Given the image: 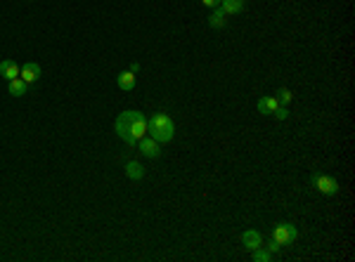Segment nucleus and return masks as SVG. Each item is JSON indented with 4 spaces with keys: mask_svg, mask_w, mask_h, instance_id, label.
I'll list each match as a JSON object with an SVG mask.
<instances>
[{
    "mask_svg": "<svg viewBox=\"0 0 355 262\" xmlns=\"http://www.w3.org/2000/svg\"><path fill=\"white\" fill-rule=\"evenodd\" d=\"M275 118H277V121H287V116H289V111H287V107H282V104H279L277 109H275Z\"/></svg>",
    "mask_w": 355,
    "mask_h": 262,
    "instance_id": "obj_17",
    "label": "nucleus"
},
{
    "mask_svg": "<svg viewBox=\"0 0 355 262\" xmlns=\"http://www.w3.org/2000/svg\"><path fill=\"white\" fill-rule=\"evenodd\" d=\"M277 107H279L277 97H261V99H258V111L263 116H272Z\"/></svg>",
    "mask_w": 355,
    "mask_h": 262,
    "instance_id": "obj_10",
    "label": "nucleus"
},
{
    "mask_svg": "<svg viewBox=\"0 0 355 262\" xmlns=\"http://www.w3.org/2000/svg\"><path fill=\"white\" fill-rule=\"evenodd\" d=\"M313 185L317 187V192L327 194V196H334L341 187H339V182H336L334 177H329V175H313Z\"/></svg>",
    "mask_w": 355,
    "mask_h": 262,
    "instance_id": "obj_4",
    "label": "nucleus"
},
{
    "mask_svg": "<svg viewBox=\"0 0 355 262\" xmlns=\"http://www.w3.org/2000/svg\"><path fill=\"white\" fill-rule=\"evenodd\" d=\"M225 17L227 14L220 10V7H216V12L208 17V26H213V29H220V26H225Z\"/></svg>",
    "mask_w": 355,
    "mask_h": 262,
    "instance_id": "obj_14",
    "label": "nucleus"
},
{
    "mask_svg": "<svg viewBox=\"0 0 355 262\" xmlns=\"http://www.w3.org/2000/svg\"><path fill=\"white\" fill-rule=\"evenodd\" d=\"M130 71H133V73H137V71H140V64H137V62H133V64H130Z\"/></svg>",
    "mask_w": 355,
    "mask_h": 262,
    "instance_id": "obj_20",
    "label": "nucleus"
},
{
    "mask_svg": "<svg viewBox=\"0 0 355 262\" xmlns=\"http://www.w3.org/2000/svg\"><path fill=\"white\" fill-rule=\"evenodd\" d=\"M19 76L24 78L26 83H33V81H38V78H40V66L36 64V62H29V64L21 66Z\"/></svg>",
    "mask_w": 355,
    "mask_h": 262,
    "instance_id": "obj_8",
    "label": "nucleus"
},
{
    "mask_svg": "<svg viewBox=\"0 0 355 262\" xmlns=\"http://www.w3.org/2000/svg\"><path fill=\"white\" fill-rule=\"evenodd\" d=\"M270 257H272V253L268 248H261L258 246V248L253 250V262H268Z\"/></svg>",
    "mask_w": 355,
    "mask_h": 262,
    "instance_id": "obj_15",
    "label": "nucleus"
},
{
    "mask_svg": "<svg viewBox=\"0 0 355 262\" xmlns=\"http://www.w3.org/2000/svg\"><path fill=\"white\" fill-rule=\"evenodd\" d=\"M246 0H220V10L225 14H239L244 10Z\"/></svg>",
    "mask_w": 355,
    "mask_h": 262,
    "instance_id": "obj_11",
    "label": "nucleus"
},
{
    "mask_svg": "<svg viewBox=\"0 0 355 262\" xmlns=\"http://www.w3.org/2000/svg\"><path fill=\"white\" fill-rule=\"evenodd\" d=\"M206 7H220V0H201Z\"/></svg>",
    "mask_w": 355,
    "mask_h": 262,
    "instance_id": "obj_19",
    "label": "nucleus"
},
{
    "mask_svg": "<svg viewBox=\"0 0 355 262\" xmlns=\"http://www.w3.org/2000/svg\"><path fill=\"white\" fill-rule=\"evenodd\" d=\"M116 83H119V88H121V90L128 92V90L135 88V73H133V71H123V73H119Z\"/></svg>",
    "mask_w": 355,
    "mask_h": 262,
    "instance_id": "obj_12",
    "label": "nucleus"
},
{
    "mask_svg": "<svg viewBox=\"0 0 355 262\" xmlns=\"http://www.w3.org/2000/svg\"><path fill=\"white\" fill-rule=\"evenodd\" d=\"M7 90H10V95L12 97H21V95H26L29 83H26L21 76H17V78H12V81H7Z\"/></svg>",
    "mask_w": 355,
    "mask_h": 262,
    "instance_id": "obj_9",
    "label": "nucleus"
},
{
    "mask_svg": "<svg viewBox=\"0 0 355 262\" xmlns=\"http://www.w3.org/2000/svg\"><path fill=\"white\" fill-rule=\"evenodd\" d=\"M272 239H275L279 246H289V243H294L298 239V229L291 222H279V224H275V229H272Z\"/></svg>",
    "mask_w": 355,
    "mask_h": 262,
    "instance_id": "obj_3",
    "label": "nucleus"
},
{
    "mask_svg": "<svg viewBox=\"0 0 355 262\" xmlns=\"http://www.w3.org/2000/svg\"><path fill=\"white\" fill-rule=\"evenodd\" d=\"M147 135L152 140H156L159 144L171 142L175 135V125L171 121V116L166 114H154L152 118H147Z\"/></svg>",
    "mask_w": 355,
    "mask_h": 262,
    "instance_id": "obj_2",
    "label": "nucleus"
},
{
    "mask_svg": "<svg viewBox=\"0 0 355 262\" xmlns=\"http://www.w3.org/2000/svg\"><path fill=\"white\" fill-rule=\"evenodd\" d=\"M279 248H282V246H279V243L277 241H275V239H272V241L270 243H268V250H270V253H277V250Z\"/></svg>",
    "mask_w": 355,
    "mask_h": 262,
    "instance_id": "obj_18",
    "label": "nucleus"
},
{
    "mask_svg": "<svg viewBox=\"0 0 355 262\" xmlns=\"http://www.w3.org/2000/svg\"><path fill=\"white\" fill-rule=\"evenodd\" d=\"M277 102L282 104V107H287V104L291 102V92H289L287 88H279V90H277Z\"/></svg>",
    "mask_w": 355,
    "mask_h": 262,
    "instance_id": "obj_16",
    "label": "nucleus"
},
{
    "mask_svg": "<svg viewBox=\"0 0 355 262\" xmlns=\"http://www.w3.org/2000/svg\"><path fill=\"white\" fill-rule=\"evenodd\" d=\"M242 243H244L249 250H256L258 246H263V237H261V231H256V229H246L244 234H242Z\"/></svg>",
    "mask_w": 355,
    "mask_h": 262,
    "instance_id": "obj_7",
    "label": "nucleus"
},
{
    "mask_svg": "<svg viewBox=\"0 0 355 262\" xmlns=\"http://www.w3.org/2000/svg\"><path fill=\"white\" fill-rule=\"evenodd\" d=\"M126 175H128L130 179H142L145 177V168H142L137 161H128V163H126Z\"/></svg>",
    "mask_w": 355,
    "mask_h": 262,
    "instance_id": "obj_13",
    "label": "nucleus"
},
{
    "mask_svg": "<svg viewBox=\"0 0 355 262\" xmlns=\"http://www.w3.org/2000/svg\"><path fill=\"white\" fill-rule=\"evenodd\" d=\"M19 76V66L14 59H3L0 62V78H5V81H12V78Z\"/></svg>",
    "mask_w": 355,
    "mask_h": 262,
    "instance_id": "obj_6",
    "label": "nucleus"
},
{
    "mask_svg": "<svg viewBox=\"0 0 355 262\" xmlns=\"http://www.w3.org/2000/svg\"><path fill=\"white\" fill-rule=\"evenodd\" d=\"M114 130L126 144L135 147L137 140H142L147 135V116L140 114V111H123V114L116 116Z\"/></svg>",
    "mask_w": 355,
    "mask_h": 262,
    "instance_id": "obj_1",
    "label": "nucleus"
},
{
    "mask_svg": "<svg viewBox=\"0 0 355 262\" xmlns=\"http://www.w3.org/2000/svg\"><path fill=\"white\" fill-rule=\"evenodd\" d=\"M137 147H140V151L147 156V159H159L161 156V144L156 140H152L149 135H145L142 140H137Z\"/></svg>",
    "mask_w": 355,
    "mask_h": 262,
    "instance_id": "obj_5",
    "label": "nucleus"
}]
</instances>
